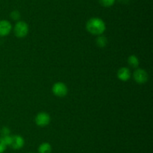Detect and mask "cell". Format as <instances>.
Wrapping results in <instances>:
<instances>
[{
    "mask_svg": "<svg viewBox=\"0 0 153 153\" xmlns=\"http://www.w3.org/2000/svg\"><path fill=\"white\" fill-rule=\"evenodd\" d=\"M7 148V146L5 145V143L3 141L2 138L0 137V153H3L6 150Z\"/></svg>",
    "mask_w": 153,
    "mask_h": 153,
    "instance_id": "obj_16",
    "label": "cell"
},
{
    "mask_svg": "<svg viewBox=\"0 0 153 153\" xmlns=\"http://www.w3.org/2000/svg\"><path fill=\"white\" fill-rule=\"evenodd\" d=\"M96 44L97 46L100 48H104L107 46L108 44V39L105 36L100 34V35L97 36V39H96Z\"/></svg>",
    "mask_w": 153,
    "mask_h": 153,
    "instance_id": "obj_11",
    "label": "cell"
},
{
    "mask_svg": "<svg viewBox=\"0 0 153 153\" xmlns=\"http://www.w3.org/2000/svg\"><path fill=\"white\" fill-rule=\"evenodd\" d=\"M119 2L120 3H123V4H127L129 2V0H119Z\"/></svg>",
    "mask_w": 153,
    "mask_h": 153,
    "instance_id": "obj_17",
    "label": "cell"
},
{
    "mask_svg": "<svg viewBox=\"0 0 153 153\" xmlns=\"http://www.w3.org/2000/svg\"><path fill=\"white\" fill-rule=\"evenodd\" d=\"M29 153H32V152H29Z\"/></svg>",
    "mask_w": 153,
    "mask_h": 153,
    "instance_id": "obj_18",
    "label": "cell"
},
{
    "mask_svg": "<svg viewBox=\"0 0 153 153\" xmlns=\"http://www.w3.org/2000/svg\"><path fill=\"white\" fill-rule=\"evenodd\" d=\"M117 78L123 82H126L131 78V71L127 67H122L118 70Z\"/></svg>",
    "mask_w": 153,
    "mask_h": 153,
    "instance_id": "obj_8",
    "label": "cell"
},
{
    "mask_svg": "<svg viewBox=\"0 0 153 153\" xmlns=\"http://www.w3.org/2000/svg\"><path fill=\"white\" fill-rule=\"evenodd\" d=\"M2 140L4 141V142L5 143V145L7 146H10V143H11V140H12V136L10 135H7V136H2Z\"/></svg>",
    "mask_w": 153,
    "mask_h": 153,
    "instance_id": "obj_15",
    "label": "cell"
},
{
    "mask_svg": "<svg viewBox=\"0 0 153 153\" xmlns=\"http://www.w3.org/2000/svg\"><path fill=\"white\" fill-rule=\"evenodd\" d=\"M12 25L7 20H0V37H5L10 33L12 30Z\"/></svg>",
    "mask_w": 153,
    "mask_h": 153,
    "instance_id": "obj_6",
    "label": "cell"
},
{
    "mask_svg": "<svg viewBox=\"0 0 153 153\" xmlns=\"http://www.w3.org/2000/svg\"><path fill=\"white\" fill-rule=\"evenodd\" d=\"M86 29L88 32L94 35L98 36L103 34L106 30L105 22L100 17H91L87 21Z\"/></svg>",
    "mask_w": 153,
    "mask_h": 153,
    "instance_id": "obj_1",
    "label": "cell"
},
{
    "mask_svg": "<svg viewBox=\"0 0 153 153\" xmlns=\"http://www.w3.org/2000/svg\"><path fill=\"white\" fill-rule=\"evenodd\" d=\"M133 79L137 83L144 84L149 79V75L146 70L143 68H137L133 73Z\"/></svg>",
    "mask_w": 153,
    "mask_h": 153,
    "instance_id": "obj_4",
    "label": "cell"
},
{
    "mask_svg": "<svg viewBox=\"0 0 153 153\" xmlns=\"http://www.w3.org/2000/svg\"><path fill=\"white\" fill-rule=\"evenodd\" d=\"M20 12L17 10H14L10 13V17L13 20L17 21L20 19Z\"/></svg>",
    "mask_w": 153,
    "mask_h": 153,
    "instance_id": "obj_13",
    "label": "cell"
},
{
    "mask_svg": "<svg viewBox=\"0 0 153 153\" xmlns=\"http://www.w3.org/2000/svg\"><path fill=\"white\" fill-rule=\"evenodd\" d=\"M37 150H38V153H51L52 147L49 142H44L39 146Z\"/></svg>",
    "mask_w": 153,
    "mask_h": 153,
    "instance_id": "obj_9",
    "label": "cell"
},
{
    "mask_svg": "<svg viewBox=\"0 0 153 153\" xmlns=\"http://www.w3.org/2000/svg\"><path fill=\"white\" fill-rule=\"evenodd\" d=\"M52 92L56 97L63 98L68 93V88L63 82H56L52 86Z\"/></svg>",
    "mask_w": 153,
    "mask_h": 153,
    "instance_id": "obj_3",
    "label": "cell"
},
{
    "mask_svg": "<svg viewBox=\"0 0 153 153\" xmlns=\"http://www.w3.org/2000/svg\"><path fill=\"white\" fill-rule=\"evenodd\" d=\"M100 4L105 8H110L114 4L116 0H99Z\"/></svg>",
    "mask_w": 153,
    "mask_h": 153,
    "instance_id": "obj_12",
    "label": "cell"
},
{
    "mask_svg": "<svg viewBox=\"0 0 153 153\" xmlns=\"http://www.w3.org/2000/svg\"><path fill=\"white\" fill-rule=\"evenodd\" d=\"M34 121L39 127H46L51 122L50 115L46 112H40L36 115Z\"/></svg>",
    "mask_w": 153,
    "mask_h": 153,
    "instance_id": "obj_5",
    "label": "cell"
},
{
    "mask_svg": "<svg viewBox=\"0 0 153 153\" xmlns=\"http://www.w3.org/2000/svg\"><path fill=\"white\" fill-rule=\"evenodd\" d=\"M128 64L133 68H137L140 64V60L138 57L135 55H131L128 57Z\"/></svg>",
    "mask_w": 153,
    "mask_h": 153,
    "instance_id": "obj_10",
    "label": "cell"
},
{
    "mask_svg": "<svg viewBox=\"0 0 153 153\" xmlns=\"http://www.w3.org/2000/svg\"><path fill=\"white\" fill-rule=\"evenodd\" d=\"M24 145H25V140L21 135L17 134L12 136V140L10 146H11L13 149H20L24 146Z\"/></svg>",
    "mask_w": 153,
    "mask_h": 153,
    "instance_id": "obj_7",
    "label": "cell"
},
{
    "mask_svg": "<svg viewBox=\"0 0 153 153\" xmlns=\"http://www.w3.org/2000/svg\"><path fill=\"white\" fill-rule=\"evenodd\" d=\"M13 30L16 37L19 38H22L28 34L29 27L25 21H18L15 24Z\"/></svg>",
    "mask_w": 153,
    "mask_h": 153,
    "instance_id": "obj_2",
    "label": "cell"
},
{
    "mask_svg": "<svg viewBox=\"0 0 153 153\" xmlns=\"http://www.w3.org/2000/svg\"><path fill=\"white\" fill-rule=\"evenodd\" d=\"M0 134H1V137H2V136H7V135H10V128L7 127H3L1 129V130H0Z\"/></svg>",
    "mask_w": 153,
    "mask_h": 153,
    "instance_id": "obj_14",
    "label": "cell"
}]
</instances>
